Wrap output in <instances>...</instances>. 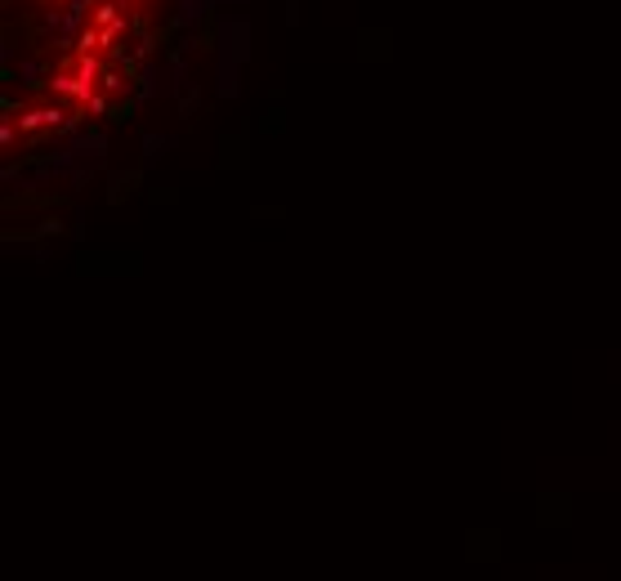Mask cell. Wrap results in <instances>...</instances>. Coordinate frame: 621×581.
<instances>
[{
    "label": "cell",
    "mask_w": 621,
    "mask_h": 581,
    "mask_svg": "<svg viewBox=\"0 0 621 581\" xmlns=\"http://www.w3.org/2000/svg\"><path fill=\"white\" fill-rule=\"evenodd\" d=\"M94 76H98V58H81V68H76V81H81V86H94Z\"/></svg>",
    "instance_id": "obj_2"
},
{
    "label": "cell",
    "mask_w": 621,
    "mask_h": 581,
    "mask_svg": "<svg viewBox=\"0 0 621 581\" xmlns=\"http://www.w3.org/2000/svg\"><path fill=\"white\" fill-rule=\"evenodd\" d=\"M94 23H103V27H112V31H125V19H116V5H112V0L94 9Z\"/></svg>",
    "instance_id": "obj_1"
}]
</instances>
